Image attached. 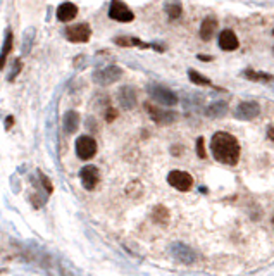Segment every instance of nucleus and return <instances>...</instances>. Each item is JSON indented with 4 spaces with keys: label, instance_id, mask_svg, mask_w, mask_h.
I'll return each instance as SVG.
<instances>
[{
    "label": "nucleus",
    "instance_id": "obj_9",
    "mask_svg": "<svg viewBox=\"0 0 274 276\" xmlns=\"http://www.w3.org/2000/svg\"><path fill=\"white\" fill-rule=\"evenodd\" d=\"M171 254L176 261L183 264H191L197 259V254H195L193 249L188 247L186 244H181V242H176V244L171 245Z\"/></svg>",
    "mask_w": 274,
    "mask_h": 276
},
{
    "label": "nucleus",
    "instance_id": "obj_30",
    "mask_svg": "<svg viewBox=\"0 0 274 276\" xmlns=\"http://www.w3.org/2000/svg\"><path fill=\"white\" fill-rule=\"evenodd\" d=\"M273 228H274V216H273Z\"/></svg>",
    "mask_w": 274,
    "mask_h": 276
},
{
    "label": "nucleus",
    "instance_id": "obj_23",
    "mask_svg": "<svg viewBox=\"0 0 274 276\" xmlns=\"http://www.w3.org/2000/svg\"><path fill=\"white\" fill-rule=\"evenodd\" d=\"M166 12L171 19H178L181 16L183 9H181V3H166Z\"/></svg>",
    "mask_w": 274,
    "mask_h": 276
},
{
    "label": "nucleus",
    "instance_id": "obj_7",
    "mask_svg": "<svg viewBox=\"0 0 274 276\" xmlns=\"http://www.w3.org/2000/svg\"><path fill=\"white\" fill-rule=\"evenodd\" d=\"M145 109L150 116L153 123L157 125H171L178 119V114L172 113V111H166V109H160V107H155L152 104H145Z\"/></svg>",
    "mask_w": 274,
    "mask_h": 276
},
{
    "label": "nucleus",
    "instance_id": "obj_16",
    "mask_svg": "<svg viewBox=\"0 0 274 276\" xmlns=\"http://www.w3.org/2000/svg\"><path fill=\"white\" fill-rule=\"evenodd\" d=\"M12 45H14V35L10 29H7L5 40H3V47H2V50H0V69L5 68V61L10 55V52H12Z\"/></svg>",
    "mask_w": 274,
    "mask_h": 276
},
{
    "label": "nucleus",
    "instance_id": "obj_14",
    "mask_svg": "<svg viewBox=\"0 0 274 276\" xmlns=\"http://www.w3.org/2000/svg\"><path fill=\"white\" fill-rule=\"evenodd\" d=\"M76 16H78V7L73 2H64L57 7V19L62 21V23L73 21Z\"/></svg>",
    "mask_w": 274,
    "mask_h": 276
},
{
    "label": "nucleus",
    "instance_id": "obj_12",
    "mask_svg": "<svg viewBox=\"0 0 274 276\" xmlns=\"http://www.w3.org/2000/svg\"><path fill=\"white\" fill-rule=\"evenodd\" d=\"M240 45L238 38H236V35L231 31V29H223L219 35V47L223 48V50L226 52H231V50H236Z\"/></svg>",
    "mask_w": 274,
    "mask_h": 276
},
{
    "label": "nucleus",
    "instance_id": "obj_1",
    "mask_svg": "<svg viewBox=\"0 0 274 276\" xmlns=\"http://www.w3.org/2000/svg\"><path fill=\"white\" fill-rule=\"evenodd\" d=\"M211 150L212 155L217 162L228 164V166H235L240 159V143L236 137L226 132H217L214 133L211 140Z\"/></svg>",
    "mask_w": 274,
    "mask_h": 276
},
{
    "label": "nucleus",
    "instance_id": "obj_24",
    "mask_svg": "<svg viewBox=\"0 0 274 276\" xmlns=\"http://www.w3.org/2000/svg\"><path fill=\"white\" fill-rule=\"evenodd\" d=\"M38 178H40V183H42V186L45 188V192H47L48 195H52V193H54V185H52V181L45 176L42 171H38Z\"/></svg>",
    "mask_w": 274,
    "mask_h": 276
},
{
    "label": "nucleus",
    "instance_id": "obj_27",
    "mask_svg": "<svg viewBox=\"0 0 274 276\" xmlns=\"http://www.w3.org/2000/svg\"><path fill=\"white\" fill-rule=\"evenodd\" d=\"M14 126V118L12 116H9V118L5 119V130H10Z\"/></svg>",
    "mask_w": 274,
    "mask_h": 276
},
{
    "label": "nucleus",
    "instance_id": "obj_2",
    "mask_svg": "<svg viewBox=\"0 0 274 276\" xmlns=\"http://www.w3.org/2000/svg\"><path fill=\"white\" fill-rule=\"evenodd\" d=\"M109 17L119 23H131L135 19V14L130 7L121 0H112L111 7H109Z\"/></svg>",
    "mask_w": 274,
    "mask_h": 276
},
{
    "label": "nucleus",
    "instance_id": "obj_20",
    "mask_svg": "<svg viewBox=\"0 0 274 276\" xmlns=\"http://www.w3.org/2000/svg\"><path fill=\"white\" fill-rule=\"evenodd\" d=\"M243 76H245L247 80L261 81V83H271V81H274V76H273V74H268V73H259V71H252V69L243 71Z\"/></svg>",
    "mask_w": 274,
    "mask_h": 276
},
{
    "label": "nucleus",
    "instance_id": "obj_29",
    "mask_svg": "<svg viewBox=\"0 0 274 276\" xmlns=\"http://www.w3.org/2000/svg\"><path fill=\"white\" fill-rule=\"evenodd\" d=\"M198 59H200V61H204V62L212 61V57H211V55H198Z\"/></svg>",
    "mask_w": 274,
    "mask_h": 276
},
{
    "label": "nucleus",
    "instance_id": "obj_22",
    "mask_svg": "<svg viewBox=\"0 0 274 276\" xmlns=\"http://www.w3.org/2000/svg\"><path fill=\"white\" fill-rule=\"evenodd\" d=\"M188 78H190L191 83L198 85V87H207V85H211V80H209V78L202 76V74L197 73L195 69H190L188 71Z\"/></svg>",
    "mask_w": 274,
    "mask_h": 276
},
{
    "label": "nucleus",
    "instance_id": "obj_4",
    "mask_svg": "<svg viewBox=\"0 0 274 276\" xmlns=\"http://www.w3.org/2000/svg\"><path fill=\"white\" fill-rule=\"evenodd\" d=\"M167 183L172 186V188L179 190V192H188V190L193 186V178H191L190 173L186 171H171L167 174Z\"/></svg>",
    "mask_w": 274,
    "mask_h": 276
},
{
    "label": "nucleus",
    "instance_id": "obj_17",
    "mask_svg": "<svg viewBox=\"0 0 274 276\" xmlns=\"http://www.w3.org/2000/svg\"><path fill=\"white\" fill-rule=\"evenodd\" d=\"M114 43L116 45H119V47H140V48L152 47V45H148V43L141 42V40L135 38V36H116Z\"/></svg>",
    "mask_w": 274,
    "mask_h": 276
},
{
    "label": "nucleus",
    "instance_id": "obj_5",
    "mask_svg": "<svg viewBox=\"0 0 274 276\" xmlns=\"http://www.w3.org/2000/svg\"><path fill=\"white\" fill-rule=\"evenodd\" d=\"M97 154V141L95 138L88 135H81L76 140V155L83 161H88Z\"/></svg>",
    "mask_w": 274,
    "mask_h": 276
},
{
    "label": "nucleus",
    "instance_id": "obj_3",
    "mask_svg": "<svg viewBox=\"0 0 274 276\" xmlns=\"http://www.w3.org/2000/svg\"><path fill=\"white\" fill-rule=\"evenodd\" d=\"M148 95L152 97L155 102L162 104V106H176L178 104V97L174 92L167 90L166 87H160V85H150L148 87Z\"/></svg>",
    "mask_w": 274,
    "mask_h": 276
},
{
    "label": "nucleus",
    "instance_id": "obj_28",
    "mask_svg": "<svg viewBox=\"0 0 274 276\" xmlns=\"http://www.w3.org/2000/svg\"><path fill=\"white\" fill-rule=\"evenodd\" d=\"M268 138H269V140L274 141V125H271V126L268 128Z\"/></svg>",
    "mask_w": 274,
    "mask_h": 276
},
{
    "label": "nucleus",
    "instance_id": "obj_13",
    "mask_svg": "<svg viewBox=\"0 0 274 276\" xmlns=\"http://www.w3.org/2000/svg\"><path fill=\"white\" fill-rule=\"evenodd\" d=\"M119 104H121L125 109H133L137 106V92H135L133 87H123L119 90Z\"/></svg>",
    "mask_w": 274,
    "mask_h": 276
},
{
    "label": "nucleus",
    "instance_id": "obj_18",
    "mask_svg": "<svg viewBox=\"0 0 274 276\" xmlns=\"http://www.w3.org/2000/svg\"><path fill=\"white\" fill-rule=\"evenodd\" d=\"M80 126V114L74 113V111H69L64 116V130L67 133H74Z\"/></svg>",
    "mask_w": 274,
    "mask_h": 276
},
{
    "label": "nucleus",
    "instance_id": "obj_11",
    "mask_svg": "<svg viewBox=\"0 0 274 276\" xmlns=\"http://www.w3.org/2000/svg\"><path fill=\"white\" fill-rule=\"evenodd\" d=\"M80 178H81V183H83V186H85L86 190H95V186L99 185V181H100L99 167L92 166V164H88V166L81 167Z\"/></svg>",
    "mask_w": 274,
    "mask_h": 276
},
{
    "label": "nucleus",
    "instance_id": "obj_19",
    "mask_svg": "<svg viewBox=\"0 0 274 276\" xmlns=\"http://www.w3.org/2000/svg\"><path fill=\"white\" fill-rule=\"evenodd\" d=\"M152 219L153 223H157L159 226H166L169 223V211L164 206H155L152 211Z\"/></svg>",
    "mask_w": 274,
    "mask_h": 276
},
{
    "label": "nucleus",
    "instance_id": "obj_31",
    "mask_svg": "<svg viewBox=\"0 0 274 276\" xmlns=\"http://www.w3.org/2000/svg\"><path fill=\"white\" fill-rule=\"evenodd\" d=\"M273 33H274V31H273Z\"/></svg>",
    "mask_w": 274,
    "mask_h": 276
},
{
    "label": "nucleus",
    "instance_id": "obj_10",
    "mask_svg": "<svg viewBox=\"0 0 274 276\" xmlns=\"http://www.w3.org/2000/svg\"><path fill=\"white\" fill-rule=\"evenodd\" d=\"M261 114V106L254 100H247V102L238 104V107L235 109V118L242 119V121H250V119H255Z\"/></svg>",
    "mask_w": 274,
    "mask_h": 276
},
{
    "label": "nucleus",
    "instance_id": "obj_21",
    "mask_svg": "<svg viewBox=\"0 0 274 276\" xmlns=\"http://www.w3.org/2000/svg\"><path fill=\"white\" fill-rule=\"evenodd\" d=\"M226 113H228V104H224V102H216L205 109V114H207L209 118H221V116H224Z\"/></svg>",
    "mask_w": 274,
    "mask_h": 276
},
{
    "label": "nucleus",
    "instance_id": "obj_26",
    "mask_svg": "<svg viewBox=\"0 0 274 276\" xmlns=\"http://www.w3.org/2000/svg\"><path fill=\"white\" fill-rule=\"evenodd\" d=\"M116 118H118V111L112 109V107H109L107 113H106V121H107V123H112Z\"/></svg>",
    "mask_w": 274,
    "mask_h": 276
},
{
    "label": "nucleus",
    "instance_id": "obj_8",
    "mask_svg": "<svg viewBox=\"0 0 274 276\" xmlns=\"http://www.w3.org/2000/svg\"><path fill=\"white\" fill-rule=\"evenodd\" d=\"M90 36H92V28L86 23L69 26V28L66 29V38L73 43H85L90 40Z\"/></svg>",
    "mask_w": 274,
    "mask_h": 276
},
{
    "label": "nucleus",
    "instance_id": "obj_15",
    "mask_svg": "<svg viewBox=\"0 0 274 276\" xmlns=\"http://www.w3.org/2000/svg\"><path fill=\"white\" fill-rule=\"evenodd\" d=\"M217 29V19L216 17H205L204 23L200 26V38L204 40V42H209V40L214 36V33H216Z\"/></svg>",
    "mask_w": 274,
    "mask_h": 276
},
{
    "label": "nucleus",
    "instance_id": "obj_25",
    "mask_svg": "<svg viewBox=\"0 0 274 276\" xmlns=\"http://www.w3.org/2000/svg\"><path fill=\"white\" fill-rule=\"evenodd\" d=\"M197 154H198V157H200V159L207 157V152H205V140L202 137L197 140Z\"/></svg>",
    "mask_w": 274,
    "mask_h": 276
},
{
    "label": "nucleus",
    "instance_id": "obj_6",
    "mask_svg": "<svg viewBox=\"0 0 274 276\" xmlns=\"http://www.w3.org/2000/svg\"><path fill=\"white\" fill-rule=\"evenodd\" d=\"M123 76V69L118 68V66H109V68L102 69V71H97L93 74V81L102 87H107V85H112L116 81H119Z\"/></svg>",
    "mask_w": 274,
    "mask_h": 276
}]
</instances>
